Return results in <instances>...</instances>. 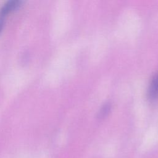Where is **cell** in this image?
<instances>
[{
  "label": "cell",
  "instance_id": "cell-3",
  "mask_svg": "<svg viewBox=\"0 0 158 158\" xmlns=\"http://www.w3.org/2000/svg\"><path fill=\"white\" fill-rule=\"evenodd\" d=\"M111 108V106L110 103L106 102L105 103L100 109L99 112H98V117L99 118H102L104 117L110 111Z\"/></svg>",
  "mask_w": 158,
  "mask_h": 158
},
{
  "label": "cell",
  "instance_id": "cell-4",
  "mask_svg": "<svg viewBox=\"0 0 158 158\" xmlns=\"http://www.w3.org/2000/svg\"><path fill=\"white\" fill-rule=\"evenodd\" d=\"M4 25V17L0 16V31L2 29Z\"/></svg>",
  "mask_w": 158,
  "mask_h": 158
},
{
  "label": "cell",
  "instance_id": "cell-2",
  "mask_svg": "<svg viewBox=\"0 0 158 158\" xmlns=\"http://www.w3.org/2000/svg\"><path fill=\"white\" fill-rule=\"evenodd\" d=\"M148 94L150 99L153 100L158 98V72L152 77L148 88Z\"/></svg>",
  "mask_w": 158,
  "mask_h": 158
},
{
  "label": "cell",
  "instance_id": "cell-1",
  "mask_svg": "<svg viewBox=\"0 0 158 158\" xmlns=\"http://www.w3.org/2000/svg\"><path fill=\"white\" fill-rule=\"evenodd\" d=\"M22 3V0H9L7 1L0 9V16L4 17L9 12L18 8Z\"/></svg>",
  "mask_w": 158,
  "mask_h": 158
}]
</instances>
